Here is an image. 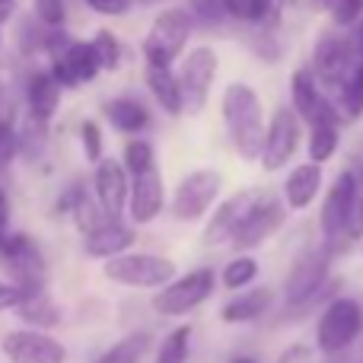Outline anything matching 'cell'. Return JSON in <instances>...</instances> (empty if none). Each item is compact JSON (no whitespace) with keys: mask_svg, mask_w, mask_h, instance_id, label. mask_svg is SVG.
<instances>
[{"mask_svg":"<svg viewBox=\"0 0 363 363\" xmlns=\"http://www.w3.org/2000/svg\"><path fill=\"white\" fill-rule=\"evenodd\" d=\"M223 115L226 134H230L233 147L242 160H262L264 150V138H268V125H264V108L258 93L249 83H226L223 89Z\"/></svg>","mask_w":363,"mask_h":363,"instance_id":"cell-1","label":"cell"},{"mask_svg":"<svg viewBox=\"0 0 363 363\" xmlns=\"http://www.w3.org/2000/svg\"><path fill=\"white\" fill-rule=\"evenodd\" d=\"M194 32V16L185 6H166L157 19H153L150 32L144 38V61L153 67H172L182 57L188 38Z\"/></svg>","mask_w":363,"mask_h":363,"instance_id":"cell-2","label":"cell"},{"mask_svg":"<svg viewBox=\"0 0 363 363\" xmlns=\"http://www.w3.org/2000/svg\"><path fill=\"white\" fill-rule=\"evenodd\" d=\"M328 262L332 252L322 249H306L294 262L287 281H284V300H287L290 313H303L306 306L322 300V294L328 290Z\"/></svg>","mask_w":363,"mask_h":363,"instance_id":"cell-3","label":"cell"},{"mask_svg":"<svg viewBox=\"0 0 363 363\" xmlns=\"http://www.w3.org/2000/svg\"><path fill=\"white\" fill-rule=\"evenodd\" d=\"M102 274L108 281L121 284V287H134V290H153V287H169L176 281V262L157 252H128L121 258L106 262Z\"/></svg>","mask_w":363,"mask_h":363,"instance_id":"cell-4","label":"cell"},{"mask_svg":"<svg viewBox=\"0 0 363 363\" xmlns=\"http://www.w3.org/2000/svg\"><path fill=\"white\" fill-rule=\"evenodd\" d=\"M363 332V306L351 296H335L319 315L315 345L322 354H341L357 341Z\"/></svg>","mask_w":363,"mask_h":363,"instance_id":"cell-5","label":"cell"},{"mask_svg":"<svg viewBox=\"0 0 363 363\" xmlns=\"http://www.w3.org/2000/svg\"><path fill=\"white\" fill-rule=\"evenodd\" d=\"M360 179L357 172L345 169L335 185L328 188L325 194V204H322V213H319V223H322V233H325V249L335 252L341 245H347V220H351V211H354V201L360 194Z\"/></svg>","mask_w":363,"mask_h":363,"instance_id":"cell-6","label":"cell"},{"mask_svg":"<svg viewBox=\"0 0 363 363\" xmlns=\"http://www.w3.org/2000/svg\"><path fill=\"white\" fill-rule=\"evenodd\" d=\"M217 287V277L211 268H194L188 274L176 277L169 287H163L153 296V309L160 315H188L191 309H198L207 296Z\"/></svg>","mask_w":363,"mask_h":363,"instance_id":"cell-7","label":"cell"},{"mask_svg":"<svg viewBox=\"0 0 363 363\" xmlns=\"http://www.w3.org/2000/svg\"><path fill=\"white\" fill-rule=\"evenodd\" d=\"M220 188H223V176L217 169H194L179 182V188L172 191V217L182 223H191V220L204 217L211 211V204L217 201Z\"/></svg>","mask_w":363,"mask_h":363,"instance_id":"cell-8","label":"cell"},{"mask_svg":"<svg viewBox=\"0 0 363 363\" xmlns=\"http://www.w3.org/2000/svg\"><path fill=\"white\" fill-rule=\"evenodd\" d=\"M300 138H303V118L294 108L281 106L268 121V138H264V150H262V160H258L262 169L281 172L294 160V153L300 150Z\"/></svg>","mask_w":363,"mask_h":363,"instance_id":"cell-9","label":"cell"},{"mask_svg":"<svg viewBox=\"0 0 363 363\" xmlns=\"http://www.w3.org/2000/svg\"><path fill=\"white\" fill-rule=\"evenodd\" d=\"M217 67L220 57L211 45H198L185 55L179 67V83H182V96H185V108L188 112H201L207 106L211 86L217 80Z\"/></svg>","mask_w":363,"mask_h":363,"instance_id":"cell-10","label":"cell"},{"mask_svg":"<svg viewBox=\"0 0 363 363\" xmlns=\"http://www.w3.org/2000/svg\"><path fill=\"white\" fill-rule=\"evenodd\" d=\"M102 70L99 51H96L93 42H61L51 48V74L61 86H83V83L96 80V74Z\"/></svg>","mask_w":363,"mask_h":363,"instance_id":"cell-11","label":"cell"},{"mask_svg":"<svg viewBox=\"0 0 363 363\" xmlns=\"http://www.w3.org/2000/svg\"><path fill=\"white\" fill-rule=\"evenodd\" d=\"M357 51H354L351 38L345 35H335V32H325L315 45V55H313V74L319 77L322 86L328 89H338L345 86V80L351 77L354 64H357Z\"/></svg>","mask_w":363,"mask_h":363,"instance_id":"cell-12","label":"cell"},{"mask_svg":"<svg viewBox=\"0 0 363 363\" xmlns=\"http://www.w3.org/2000/svg\"><path fill=\"white\" fill-rule=\"evenodd\" d=\"M290 99H294L290 108H294L303 121H309V128L338 125V108H335L332 99L322 93L319 77H315L309 67L294 70V77H290Z\"/></svg>","mask_w":363,"mask_h":363,"instance_id":"cell-13","label":"cell"},{"mask_svg":"<svg viewBox=\"0 0 363 363\" xmlns=\"http://www.w3.org/2000/svg\"><path fill=\"white\" fill-rule=\"evenodd\" d=\"M284 220H287V204L271 198V194H262V198L255 201V207L249 211L245 223L239 226L236 239H233V249H236L239 255H249V249H258L264 239H271L281 230Z\"/></svg>","mask_w":363,"mask_h":363,"instance_id":"cell-14","label":"cell"},{"mask_svg":"<svg viewBox=\"0 0 363 363\" xmlns=\"http://www.w3.org/2000/svg\"><path fill=\"white\" fill-rule=\"evenodd\" d=\"M0 351L10 363H64L67 351L57 338L48 332H35V328H16V332L4 335Z\"/></svg>","mask_w":363,"mask_h":363,"instance_id":"cell-15","label":"cell"},{"mask_svg":"<svg viewBox=\"0 0 363 363\" xmlns=\"http://www.w3.org/2000/svg\"><path fill=\"white\" fill-rule=\"evenodd\" d=\"M262 198V191H236L233 198H226L223 204L213 211V217H211V223L204 226V245H223V242H230L233 245V239H236V233H239V226L245 223V217H249V211L255 207V201Z\"/></svg>","mask_w":363,"mask_h":363,"instance_id":"cell-16","label":"cell"},{"mask_svg":"<svg viewBox=\"0 0 363 363\" xmlns=\"http://www.w3.org/2000/svg\"><path fill=\"white\" fill-rule=\"evenodd\" d=\"M93 188H96V201H99L102 213L108 220H121L128 201H131V185H128V169L118 160H102L96 166L93 176Z\"/></svg>","mask_w":363,"mask_h":363,"instance_id":"cell-17","label":"cell"},{"mask_svg":"<svg viewBox=\"0 0 363 363\" xmlns=\"http://www.w3.org/2000/svg\"><path fill=\"white\" fill-rule=\"evenodd\" d=\"M166 207V188L160 169H150L144 176H134L131 182V201H128V213L134 223H153Z\"/></svg>","mask_w":363,"mask_h":363,"instance_id":"cell-18","label":"cell"},{"mask_svg":"<svg viewBox=\"0 0 363 363\" xmlns=\"http://www.w3.org/2000/svg\"><path fill=\"white\" fill-rule=\"evenodd\" d=\"M134 242H138V230H134V226L121 223V220H106L99 230L86 236L83 249H86L89 258H106V262H112V258L128 255V249H131Z\"/></svg>","mask_w":363,"mask_h":363,"instance_id":"cell-19","label":"cell"},{"mask_svg":"<svg viewBox=\"0 0 363 363\" xmlns=\"http://www.w3.org/2000/svg\"><path fill=\"white\" fill-rule=\"evenodd\" d=\"M61 83L55 80L51 70H35L26 83V106H29V118L35 125H48L55 118L57 106H61Z\"/></svg>","mask_w":363,"mask_h":363,"instance_id":"cell-20","label":"cell"},{"mask_svg":"<svg viewBox=\"0 0 363 363\" xmlns=\"http://www.w3.org/2000/svg\"><path fill=\"white\" fill-rule=\"evenodd\" d=\"M322 191V166L315 163H300L290 169L284 179V204L290 211H306Z\"/></svg>","mask_w":363,"mask_h":363,"instance_id":"cell-21","label":"cell"},{"mask_svg":"<svg viewBox=\"0 0 363 363\" xmlns=\"http://www.w3.org/2000/svg\"><path fill=\"white\" fill-rule=\"evenodd\" d=\"M144 83L150 89V96L160 102V108L169 115H182L185 112V96H182V83L179 74H172V67H144Z\"/></svg>","mask_w":363,"mask_h":363,"instance_id":"cell-22","label":"cell"},{"mask_svg":"<svg viewBox=\"0 0 363 363\" xmlns=\"http://www.w3.org/2000/svg\"><path fill=\"white\" fill-rule=\"evenodd\" d=\"M102 112H106V118L112 121L115 131H121V134H140L150 128V112H147V106L140 99H134V96L108 99Z\"/></svg>","mask_w":363,"mask_h":363,"instance_id":"cell-23","label":"cell"},{"mask_svg":"<svg viewBox=\"0 0 363 363\" xmlns=\"http://www.w3.org/2000/svg\"><path fill=\"white\" fill-rule=\"evenodd\" d=\"M271 309V290L268 287H255L249 294H239L220 309V319L230 322V325H245V322L262 319Z\"/></svg>","mask_w":363,"mask_h":363,"instance_id":"cell-24","label":"cell"},{"mask_svg":"<svg viewBox=\"0 0 363 363\" xmlns=\"http://www.w3.org/2000/svg\"><path fill=\"white\" fill-rule=\"evenodd\" d=\"M226 19H236L245 26H271L277 23L281 0H220Z\"/></svg>","mask_w":363,"mask_h":363,"instance_id":"cell-25","label":"cell"},{"mask_svg":"<svg viewBox=\"0 0 363 363\" xmlns=\"http://www.w3.org/2000/svg\"><path fill=\"white\" fill-rule=\"evenodd\" d=\"M16 315L26 325H35V332H48V328H55L61 322V309L48 294L23 296V303L16 306Z\"/></svg>","mask_w":363,"mask_h":363,"instance_id":"cell-26","label":"cell"},{"mask_svg":"<svg viewBox=\"0 0 363 363\" xmlns=\"http://www.w3.org/2000/svg\"><path fill=\"white\" fill-rule=\"evenodd\" d=\"M67 207H70V217H74L77 230L83 233V236H89V233H96L102 223H106V213H102L99 201L89 198L83 188H74V191H67Z\"/></svg>","mask_w":363,"mask_h":363,"instance_id":"cell-27","label":"cell"},{"mask_svg":"<svg viewBox=\"0 0 363 363\" xmlns=\"http://www.w3.org/2000/svg\"><path fill=\"white\" fill-rule=\"evenodd\" d=\"M150 345H153L150 332H134L128 338H121L118 345H112L102 357H96V363H144Z\"/></svg>","mask_w":363,"mask_h":363,"instance_id":"cell-28","label":"cell"},{"mask_svg":"<svg viewBox=\"0 0 363 363\" xmlns=\"http://www.w3.org/2000/svg\"><path fill=\"white\" fill-rule=\"evenodd\" d=\"M306 153L309 163L322 166L338 153V125H315L309 128V140H306Z\"/></svg>","mask_w":363,"mask_h":363,"instance_id":"cell-29","label":"cell"},{"mask_svg":"<svg viewBox=\"0 0 363 363\" xmlns=\"http://www.w3.org/2000/svg\"><path fill=\"white\" fill-rule=\"evenodd\" d=\"M223 287L226 290H242L258 277V262L252 255H236L233 262L223 264Z\"/></svg>","mask_w":363,"mask_h":363,"instance_id":"cell-30","label":"cell"},{"mask_svg":"<svg viewBox=\"0 0 363 363\" xmlns=\"http://www.w3.org/2000/svg\"><path fill=\"white\" fill-rule=\"evenodd\" d=\"M338 99H341L345 115H351V118L363 115V57L354 64V70H351V77L345 80V86H341Z\"/></svg>","mask_w":363,"mask_h":363,"instance_id":"cell-31","label":"cell"},{"mask_svg":"<svg viewBox=\"0 0 363 363\" xmlns=\"http://www.w3.org/2000/svg\"><path fill=\"white\" fill-rule=\"evenodd\" d=\"M188 345H191V328L182 325V328H176V332H169L163 338V345H160L157 360L153 363H185Z\"/></svg>","mask_w":363,"mask_h":363,"instance_id":"cell-32","label":"cell"},{"mask_svg":"<svg viewBox=\"0 0 363 363\" xmlns=\"http://www.w3.org/2000/svg\"><path fill=\"white\" fill-rule=\"evenodd\" d=\"M125 169L131 176H144V172L157 169V157H153V147L147 140H131L125 147Z\"/></svg>","mask_w":363,"mask_h":363,"instance_id":"cell-33","label":"cell"},{"mask_svg":"<svg viewBox=\"0 0 363 363\" xmlns=\"http://www.w3.org/2000/svg\"><path fill=\"white\" fill-rule=\"evenodd\" d=\"M19 150H23V140H19L16 128H13L10 112H0V172L16 160Z\"/></svg>","mask_w":363,"mask_h":363,"instance_id":"cell-34","label":"cell"},{"mask_svg":"<svg viewBox=\"0 0 363 363\" xmlns=\"http://www.w3.org/2000/svg\"><path fill=\"white\" fill-rule=\"evenodd\" d=\"M96 51H99V61H102V70H115L121 64V42L115 38V32L108 29H99L93 38Z\"/></svg>","mask_w":363,"mask_h":363,"instance_id":"cell-35","label":"cell"},{"mask_svg":"<svg viewBox=\"0 0 363 363\" xmlns=\"http://www.w3.org/2000/svg\"><path fill=\"white\" fill-rule=\"evenodd\" d=\"M80 140H83V157L89 163L99 166L102 163V131L96 121H83L80 125Z\"/></svg>","mask_w":363,"mask_h":363,"instance_id":"cell-36","label":"cell"},{"mask_svg":"<svg viewBox=\"0 0 363 363\" xmlns=\"http://www.w3.org/2000/svg\"><path fill=\"white\" fill-rule=\"evenodd\" d=\"M35 19L45 29H57L64 23V0H35Z\"/></svg>","mask_w":363,"mask_h":363,"instance_id":"cell-37","label":"cell"},{"mask_svg":"<svg viewBox=\"0 0 363 363\" xmlns=\"http://www.w3.org/2000/svg\"><path fill=\"white\" fill-rule=\"evenodd\" d=\"M86 6L102 13V16H121V13H128L134 6V0H86Z\"/></svg>","mask_w":363,"mask_h":363,"instance_id":"cell-38","label":"cell"},{"mask_svg":"<svg viewBox=\"0 0 363 363\" xmlns=\"http://www.w3.org/2000/svg\"><path fill=\"white\" fill-rule=\"evenodd\" d=\"M19 303H23V294H19V287L0 277V313H6V309H16Z\"/></svg>","mask_w":363,"mask_h":363,"instance_id":"cell-39","label":"cell"},{"mask_svg":"<svg viewBox=\"0 0 363 363\" xmlns=\"http://www.w3.org/2000/svg\"><path fill=\"white\" fill-rule=\"evenodd\" d=\"M306 360H309V347H303V345L287 347V351L277 357V363H306Z\"/></svg>","mask_w":363,"mask_h":363,"instance_id":"cell-40","label":"cell"},{"mask_svg":"<svg viewBox=\"0 0 363 363\" xmlns=\"http://www.w3.org/2000/svg\"><path fill=\"white\" fill-rule=\"evenodd\" d=\"M6 223H10V201H6V191L0 188V233H6Z\"/></svg>","mask_w":363,"mask_h":363,"instance_id":"cell-41","label":"cell"},{"mask_svg":"<svg viewBox=\"0 0 363 363\" xmlns=\"http://www.w3.org/2000/svg\"><path fill=\"white\" fill-rule=\"evenodd\" d=\"M347 38H351L354 51H357V57H363V19H360L357 26H354V29H351V35H347Z\"/></svg>","mask_w":363,"mask_h":363,"instance_id":"cell-42","label":"cell"},{"mask_svg":"<svg viewBox=\"0 0 363 363\" xmlns=\"http://www.w3.org/2000/svg\"><path fill=\"white\" fill-rule=\"evenodd\" d=\"M10 245H13V233H0V264L6 268V258H10Z\"/></svg>","mask_w":363,"mask_h":363,"instance_id":"cell-43","label":"cell"},{"mask_svg":"<svg viewBox=\"0 0 363 363\" xmlns=\"http://www.w3.org/2000/svg\"><path fill=\"white\" fill-rule=\"evenodd\" d=\"M13 6H16V0H0V23H6V19H10Z\"/></svg>","mask_w":363,"mask_h":363,"instance_id":"cell-44","label":"cell"},{"mask_svg":"<svg viewBox=\"0 0 363 363\" xmlns=\"http://www.w3.org/2000/svg\"><path fill=\"white\" fill-rule=\"evenodd\" d=\"M315 4H319V6H325L328 13H335V10H338V6H341V4H345V0H315Z\"/></svg>","mask_w":363,"mask_h":363,"instance_id":"cell-45","label":"cell"},{"mask_svg":"<svg viewBox=\"0 0 363 363\" xmlns=\"http://www.w3.org/2000/svg\"><path fill=\"white\" fill-rule=\"evenodd\" d=\"M230 363H258L255 357H245V354H236V357H230Z\"/></svg>","mask_w":363,"mask_h":363,"instance_id":"cell-46","label":"cell"}]
</instances>
